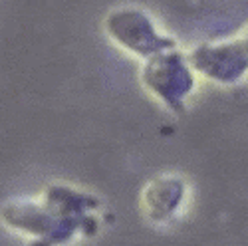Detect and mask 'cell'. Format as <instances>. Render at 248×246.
Listing matches in <instances>:
<instances>
[{"instance_id":"obj_2","label":"cell","mask_w":248,"mask_h":246,"mask_svg":"<svg viewBox=\"0 0 248 246\" xmlns=\"http://www.w3.org/2000/svg\"><path fill=\"white\" fill-rule=\"evenodd\" d=\"M141 79L159 101L171 111H183L185 99L195 90V70L189 58L175 48L147 58L141 66Z\"/></svg>"},{"instance_id":"obj_5","label":"cell","mask_w":248,"mask_h":246,"mask_svg":"<svg viewBox=\"0 0 248 246\" xmlns=\"http://www.w3.org/2000/svg\"><path fill=\"white\" fill-rule=\"evenodd\" d=\"M185 197V183L177 177H157L143 191V207L151 220L171 218Z\"/></svg>"},{"instance_id":"obj_4","label":"cell","mask_w":248,"mask_h":246,"mask_svg":"<svg viewBox=\"0 0 248 246\" xmlns=\"http://www.w3.org/2000/svg\"><path fill=\"white\" fill-rule=\"evenodd\" d=\"M191 68L222 86L240 81L248 74V26L234 38L197 46L189 56Z\"/></svg>"},{"instance_id":"obj_3","label":"cell","mask_w":248,"mask_h":246,"mask_svg":"<svg viewBox=\"0 0 248 246\" xmlns=\"http://www.w3.org/2000/svg\"><path fill=\"white\" fill-rule=\"evenodd\" d=\"M106 32L113 42L141 60H147L163 50L175 48L171 36L159 32L153 20L139 8H117L106 16Z\"/></svg>"},{"instance_id":"obj_1","label":"cell","mask_w":248,"mask_h":246,"mask_svg":"<svg viewBox=\"0 0 248 246\" xmlns=\"http://www.w3.org/2000/svg\"><path fill=\"white\" fill-rule=\"evenodd\" d=\"M99 200L70 187H52L40 202H22L4 211V220L36 238L32 246H60L78 232L92 234L97 227Z\"/></svg>"}]
</instances>
